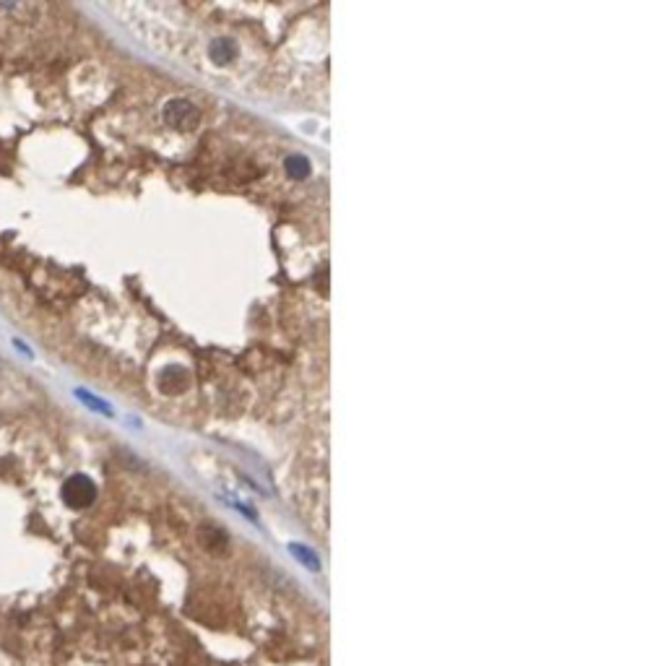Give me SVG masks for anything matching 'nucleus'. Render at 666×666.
Here are the masks:
<instances>
[{"instance_id":"obj_1","label":"nucleus","mask_w":666,"mask_h":666,"mask_svg":"<svg viewBox=\"0 0 666 666\" xmlns=\"http://www.w3.org/2000/svg\"><path fill=\"white\" fill-rule=\"evenodd\" d=\"M60 495H63V502H66L68 508L83 510V508H89V505H94V500H97V484L86 474H73L66 479Z\"/></svg>"},{"instance_id":"obj_2","label":"nucleus","mask_w":666,"mask_h":666,"mask_svg":"<svg viewBox=\"0 0 666 666\" xmlns=\"http://www.w3.org/2000/svg\"><path fill=\"white\" fill-rule=\"evenodd\" d=\"M164 120L172 125V128H177V131H193V128L198 125V120H200V112H198V107H195L193 102L172 99V102H166Z\"/></svg>"},{"instance_id":"obj_3","label":"nucleus","mask_w":666,"mask_h":666,"mask_svg":"<svg viewBox=\"0 0 666 666\" xmlns=\"http://www.w3.org/2000/svg\"><path fill=\"white\" fill-rule=\"evenodd\" d=\"M237 55H240L237 42L226 40V37H219V40H214V42H211V47H208V58L214 60L217 66H226V63H232Z\"/></svg>"},{"instance_id":"obj_4","label":"nucleus","mask_w":666,"mask_h":666,"mask_svg":"<svg viewBox=\"0 0 666 666\" xmlns=\"http://www.w3.org/2000/svg\"><path fill=\"white\" fill-rule=\"evenodd\" d=\"M284 164H286V172H289L291 177H297V180H305V177L310 175V162L305 157H300V154L289 157Z\"/></svg>"},{"instance_id":"obj_5","label":"nucleus","mask_w":666,"mask_h":666,"mask_svg":"<svg viewBox=\"0 0 666 666\" xmlns=\"http://www.w3.org/2000/svg\"><path fill=\"white\" fill-rule=\"evenodd\" d=\"M78 396H81V401H86V404H89V406L99 408V411H107V414H109V406H107V404H102V401L92 399V396H89V393H83V391H78Z\"/></svg>"}]
</instances>
